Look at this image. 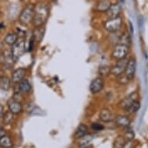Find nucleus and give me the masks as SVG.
Masks as SVG:
<instances>
[{
    "label": "nucleus",
    "mask_w": 148,
    "mask_h": 148,
    "mask_svg": "<svg viewBox=\"0 0 148 148\" xmlns=\"http://www.w3.org/2000/svg\"><path fill=\"white\" fill-rule=\"evenodd\" d=\"M26 75V70L24 68H18L16 70H15L12 74V82L19 83L20 81H22L24 78V76Z\"/></svg>",
    "instance_id": "obj_11"
},
{
    "label": "nucleus",
    "mask_w": 148,
    "mask_h": 148,
    "mask_svg": "<svg viewBox=\"0 0 148 148\" xmlns=\"http://www.w3.org/2000/svg\"><path fill=\"white\" fill-rule=\"evenodd\" d=\"M99 118L102 122H104V123H109L112 119V112L108 109H102L101 112H100Z\"/></svg>",
    "instance_id": "obj_15"
},
{
    "label": "nucleus",
    "mask_w": 148,
    "mask_h": 148,
    "mask_svg": "<svg viewBox=\"0 0 148 148\" xmlns=\"http://www.w3.org/2000/svg\"><path fill=\"white\" fill-rule=\"evenodd\" d=\"M44 33H45V28L44 26H40V27H36L34 29V31L32 34V36L34 37L35 41L40 42L43 39L44 36Z\"/></svg>",
    "instance_id": "obj_12"
},
{
    "label": "nucleus",
    "mask_w": 148,
    "mask_h": 148,
    "mask_svg": "<svg viewBox=\"0 0 148 148\" xmlns=\"http://www.w3.org/2000/svg\"><path fill=\"white\" fill-rule=\"evenodd\" d=\"M118 78H117V82L119 83V84H121V85H126L127 83L130 82V79L127 78V76L125 75V73H123L121 74L120 75L117 76Z\"/></svg>",
    "instance_id": "obj_27"
},
{
    "label": "nucleus",
    "mask_w": 148,
    "mask_h": 148,
    "mask_svg": "<svg viewBox=\"0 0 148 148\" xmlns=\"http://www.w3.org/2000/svg\"><path fill=\"white\" fill-rule=\"evenodd\" d=\"M104 87V80L101 77H98L93 79L90 84L89 90L92 94H96L102 91Z\"/></svg>",
    "instance_id": "obj_7"
},
{
    "label": "nucleus",
    "mask_w": 148,
    "mask_h": 148,
    "mask_svg": "<svg viewBox=\"0 0 148 148\" xmlns=\"http://www.w3.org/2000/svg\"><path fill=\"white\" fill-rule=\"evenodd\" d=\"M140 108V103L139 101L136 100V101H134L133 102V104H132L131 107L128 110V112H130V113H136V112H138Z\"/></svg>",
    "instance_id": "obj_24"
},
{
    "label": "nucleus",
    "mask_w": 148,
    "mask_h": 148,
    "mask_svg": "<svg viewBox=\"0 0 148 148\" xmlns=\"http://www.w3.org/2000/svg\"><path fill=\"white\" fill-rule=\"evenodd\" d=\"M11 85V81L8 77L2 76L0 77V88L3 91H7L10 89Z\"/></svg>",
    "instance_id": "obj_19"
},
{
    "label": "nucleus",
    "mask_w": 148,
    "mask_h": 148,
    "mask_svg": "<svg viewBox=\"0 0 148 148\" xmlns=\"http://www.w3.org/2000/svg\"><path fill=\"white\" fill-rule=\"evenodd\" d=\"M120 40L122 41L121 44H126L128 46L129 44H130V42H131V38H130V34L128 33H126V34H124L122 36L121 35V38H120Z\"/></svg>",
    "instance_id": "obj_28"
},
{
    "label": "nucleus",
    "mask_w": 148,
    "mask_h": 148,
    "mask_svg": "<svg viewBox=\"0 0 148 148\" xmlns=\"http://www.w3.org/2000/svg\"><path fill=\"white\" fill-rule=\"evenodd\" d=\"M107 16L109 19H113L119 16V14L121 13V6L119 3H114L111 4L109 9L106 11Z\"/></svg>",
    "instance_id": "obj_10"
},
{
    "label": "nucleus",
    "mask_w": 148,
    "mask_h": 148,
    "mask_svg": "<svg viewBox=\"0 0 148 148\" xmlns=\"http://www.w3.org/2000/svg\"><path fill=\"white\" fill-rule=\"evenodd\" d=\"M18 85H19V88L21 92L28 93L31 90V85L27 79L23 78L22 81H20V82L18 83Z\"/></svg>",
    "instance_id": "obj_18"
},
{
    "label": "nucleus",
    "mask_w": 148,
    "mask_h": 148,
    "mask_svg": "<svg viewBox=\"0 0 148 148\" xmlns=\"http://www.w3.org/2000/svg\"><path fill=\"white\" fill-rule=\"evenodd\" d=\"M5 135H6V133L4 130H3L2 128H0V139L2 138L3 136H4Z\"/></svg>",
    "instance_id": "obj_31"
},
{
    "label": "nucleus",
    "mask_w": 148,
    "mask_h": 148,
    "mask_svg": "<svg viewBox=\"0 0 148 148\" xmlns=\"http://www.w3.org/2000/svg\"><path fill=\"white\" fill-rule=\"evenodd\" d=\"M116 123L117 126H121V127H128L130 124V119L126 116L119 115V116H117L116 118Z\"/></svg>",
    "instance_id": "obj_14"
},
{
    "label": "nucleus",
    "mask_w": 148,
    "mask_h": 148,
    "mask_svg": "<svg viewBox=\"0 0 148 148\" xmlns=\"http://www.w3.org/2000/svg\"><path fill=\"white\" fill-rule=\"evenodd\" d=\"M48 5L44 3H39L34 7V16L33 23L35 27H40L46 23L49 16Z\"/></svg>",
    "instance_id": "obj_1"
},
{
    "label": "nucleus",
    "mask_w": 148,
    "mask_h": 148,
    "mask_svg": "<svg viewBox=\"0 0 148 148\" xmlns=\"http://www.w3.org/2000/svg\"><path fill=\"white\" fill-rule=\"evenodd\" d=\"M88 131V127L85 126V124H80L78 126V128L76 129V131L75 133V137L76 139L81 138L82 136L87 134Z\"/></svg>",
    "instance_id": "obj_20"
},
{
    "label": "nucleus",
    "mask_w": 148,
    "mask_h": 148,
    "mask_svg": "<svg viewBox=\"0 0 148 148\" xmlns=\"http://www.w3.org/2000/svg\"><path fill=\"white\" fill-rule=\"evenodd\" d=\"M12 113L10 111L9 112H5L4 114L3 115V122L5 123V124H10L12 123V119H13V116H12Z\"/></svg>",
    "instance_id": "obj_25"
},
{
    "label": "nucleus",
    "mask_w": 148,
    "mask_h": 148,
    "mask_svg": "<svg viewBox=\"0 0 148 148\" xmlns=\"http://www.w3.org/2000/svg\"><path fill=\"white\" fill-rule=\"evenodd\" d=\"M0 146L3 148H11L12 146V142L10 136L5 135L0 139Z\"/></svg>",
    "instance_id": "obj_22"
},
{
    "label": "nucleus",
    "mask_w": 148,
    "mask_h": 148,
    "mask_svg": "<svg viewBox=\"0 0 148 148\" xmlns=\"http://www.w3.org/2000/svg\"><path fill=\"white\" fill-rule=\"evenodd\" d=\"M34 7L35 6L33 4H29L22 11L19 20L23 26H28L33 22L34 16Z\"/></svg>",
    "instance_id": "obj_3"
},
{
    "label": "nucleus",
    "mask_w": 148,
    "mask_h": 148,
    "mask_svg": "<svg viewBox=\"0 0 148 148\" xmlns=\"http://www.w3.org/2000/svg\"><path fill=\"white\" fill-rule=\"evenodd\" d=\"M8 106H9L10 111L12 112V114H18V113L22 112V104L19 101H17L16 99H12L9 100Z\"/></svg>",
    "instance_id": "obj_9"
},
{
    "label": "nucleus",
    "mask_w": 148,
    "mask_h": 148,
    "mask_svg": "<svg viewBox=\"0 0 148 148\" xmlns=\"http://www.w3.org/2000/svg\"><path fill=\"white\" fill-rule=\"evenodd\" d=\"M125 143H126V141H125L124 136H119L115 140L113 148H123Z\"/></svg>",
    "instance_id": "obj_23"
},
{
    "label": "nucleus",
    "mask_w": 148,
    "mask_h": 148,
    "mask_svg": "<svg viewBox=\"0 0 148 148\" xmlns=\"http://www.w3.org/2000/svg\"><path fill=\"white\" fill-rule=\"evenodd\" d=\"M111 4L112 3L109 0H101L96 5V9L100 12H106L110 7Z\"/></svg>",
    "instance_id": "obj_17"
},
{
    "label": "nucleus",
    "mask_w": 148,
    "mask_h": 148,
    "mask_svg": "<svg viewBox=\"0 0 148 148\" xmlns=\"http://www.w3.org/2000/svg\"><path fill=\"white\" fill-rule=\"evenodd\" d=\"M134 101H136V100L134 98V94H132L131 95H129V96H127V97L122 100L120 103H119V106L123 109L128 111Z\"/></svg>",
    "instance_id": "obj_13"
},
{
    "label": "nucleus",
    "mask_w": 148,
    "mask_h": 148,
    "mask_svg": "<svg viewBox=\"0 0 148 148\" xmlns=\"http://www.w3.org/2000/svg\"><path fill=\"white\" fill-rule=\"evenodd\" d=\"M92 130H94L95 131H101L104 129V126L97 123H94L92 124Z\"/></svg>",
    "instance_id": "obj_30"
},
{
    "label": "nucleus",
    "mask_w": 148,
    "mask_h": 148,
    "mask_svg": "<svg viewBox=\"0 0 148 148\" xmlns=\"http://www.w3.org/2000/svg\"><path fill=\"white\" fill-rule=\"evenodd\" d=\"M136 63L135 59L132 58L129 60L126 64V70H125V75L127 76V78L130 80H132L135 76V73H136Z\"/></svg>",
    "instance_id": "obj_8"
},
{
    "label": "nucleus",
    "mask_w": 148,
    "mask_h": 148,
    "mask_svg": "<svg viewBox=\"0 0 148 148\" xmlns=\"http://www.w3.org/2000/svg\"><path fill=\"white\" fill-rule=\"evenodd\" d=\"M93 140V136L90 134H86L79 138V146L81 147H86L89 145Z\"/></svg>",
    "instance_id": "obj_16"
},
{
    "label": "nucleus",
    "mask_w": 148,
    "mask_h": 148,
    "mask_svg": "<svg viewBox=\"0 0 148 148\" xmlns=\"http://www.w3.org/2000/svg\"><path fill=\"white\" fill-rule=\"evenodd\" d=\"M134 137V134L132 130H127L125 133V135H124V138L127 139L128 140H132Z\"/></svg>",
    "instance_id": "obj_29"
},
{
    "label": "nucleus",
    "mask_w": 148,
    "mask_h": 148,
    "mask_svg": "<svg viewBox=\"0 0 148 148\" xmlns=\"http://www.w3.org/2000/svg\"><path fill=\"white\" fill-rule=\"evenodd\" d=\"M110 69L111 68H109L108 65H102L100 66L99 68V72L100 75H108L109 73H110Z\"/></svg>",
    "instance_id": "obj_26"
},
{
    "label": "nucleus",
    "mask_w": 148,
    "mask_h": 148,
    "mask_svg": "<svg viewBox=\"0 0 148 148\" xmlns=\"http://www.w3.org/2000/svg\"><path fill=\"white\" fill-rule=\"evenodd\" d=\"M129 53V47L126 44H116V46L114 47V49L112 51V56L113 58L118 60H121V59L126 58V55Z\"/></svg>",
    "instance_id": "obj_4"
},
{
    "label": "nucleus",
    "mask_w": 148,
    "mask_h": 148,
    "mask_svg": "<svg viewBox=\"0 0 148 148\" xmlns=\"http://www.w3.org/2000/svg\"><path fill=\"white\" fill-rule=\"evenodd\" d=\"M1 126H2V123H1V121H0V128H1Z\"/></svg>",
    "instance_id": "obj_33"
},
{
    "label": "nucleus",
    "mask_w": 148,
    "mask_h": 148,
    "mask_svg": "<svg viewBox=\"0 0 148 148\" xmlns=\"http://www.w3.org/2000/svg\"><path fill=\"white\" fill-rule=\"evenodd\" d=\"M122 19L119 16L113 19H109L104 23L105 29L109 33L118 32L122 27Z\"/></svg>",
    "instance_id": "obj_5"
},
{
    "label": "nucleus",
    "mask_w": 148,
    "mask_h": 148,
    "mask_svg": "<svg viewBox=\"0 0 148 148\" xmlns=\"http://www.w3.org/2000/svg\"><path fill=\"white\" fill-rule=\"evenodd\" d=\"M127 62H128V61L126 60V58L118 60L117 63L110 69V73L115 76L120 75L121 74L125 72Z\"/></svg>",
    "instance_id": "obj_6"
},
{
    "label": "nucleus",
    "mask_w": 148,
    "mask_h": 148,
    "mask_svg": "<svg viewBox=\"0 0 148 148\" xmlns=\"http://www.w3.org/2000/svg\"><path fill=\"white\" fill-rule=\"evenodd\" d=\"M26 52V40L23 38L18 40L12 46L11 55L14 61H17Z\"/></svg>",
    "instance_id": "obj_2"
},
{
    "label": "nucleus",
    "mask_w": 148,
    "mask_h": 148,
    "mask_svg": "<svg viewBox=\"0 0 148 148\" xmlns=\"http://www.w3.org/2000/svg\"><path fill=\"white\" fill-rule=\"evenodd\" d=\"M18 35L15 33H10L5 37V42L8 45L12 46L18 40Z\"/></svg>",
    "instance_id": "obj_21"
},
{
    "label": "nucleus",
    "mask_w": 148,
    "mask_h": 148,
    "mask_svg": "<svg viewBox=\"0 0 148 148\" xmlns=\"http://www.w3.org/2000/svg\"><path fill=\"white\" fill-rule=\"evenodd\" d=\"M3 114V107L2 105L0 104V116H2Z\"/></svg>",
    "instance_id": "obj_32"
}]
</instances>
